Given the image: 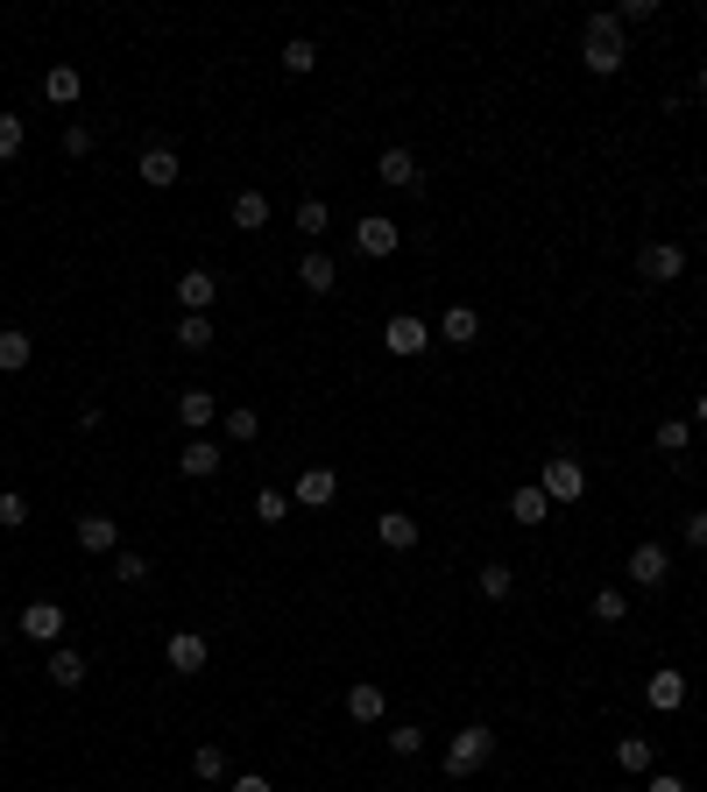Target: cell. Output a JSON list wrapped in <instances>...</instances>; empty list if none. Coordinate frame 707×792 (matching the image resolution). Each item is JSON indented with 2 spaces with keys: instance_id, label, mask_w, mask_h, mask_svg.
I'll return each instance as SVG.
<instances>
[{
  "instance_id": "6da1fadb",
  "label": "cell",
  "mask_w": 707,
  "mask_h": 792,
  "mask_svg": "<svg viewBox=\"0 0 707 792\" xmlns=\"http://www.w3.org/2000/svg\"><path fill=\"white\" fill-rule=\"evenodd\" d=\"M629 43H623V22L615 14H588V28H580V64L594 71V79H609V71H623Z\"/></svg>"
},
{
  "instance_id": "e0dca14e",
  "label": "cell",
  "mask_w": 707,
  "mask_h": 792,
  "mask_svg": "<svg viewBox=\"0 0 707 792\" xmlns=\"http://www.w3.org/2000/svg\"><path fill=\"white\" fill-rule=\"evenodd\" d=\"M509 517H517V524H545V517H552V496L538 482H523L517 496H509Z\"/></svg>"
},
{
  "instance_id": "7dc6e473",
  "label": "cell",
  "mask_w": 707,
  "mask_h": 792,
  "mask_svg": "<svg viewBox=\"0 0 707 792\" xmlns=\"http://www.w3.org/2000/svg\"><path fill=\"white\" fill-rule=\"evenodd\" d=\"M700 93H707V64H700Z\"/></svg>"
},
{
  "instance_id": "30bf717a",
  "label": "cell",
  "mask_w": 707,
  "mask_h": 792,
  "mask_svg": "<svg viewBox=\"0 0 707 792\" xmlns=\"http://www.w3.org/2000/svg\"><path fill=\"white\" fill-rule=\"evenodd\" d=\"M644 700H651L658 714L686 708V672H680V665H658V672H651V686H644Z\"/></svg>"
},
{
  "instance_id": "1f68e13d",
  "label": "cell",
  "mask_w": 707,
  "mask_h": 792,
  "mask_svg": "<svg viewBox=\"0 0 707 792\" xmlns=\"http://www.w3.org/2000/svg\"><path fill=\"white\" fill-rule=\"evenodd\" d=\"M191 771H199V779H227V750H220V743H199V750H191Z\"/></svg>"
},
{
  "instance_id": "cb8c5ba5",
  "label": "cell",
  "mask_w": 707,
  "mask_h": 792,
  "mask_svg": "<svg viewBox=\"0 0 707 792\" xmlns=\"http://www.w3.org/2000/svg\"><path fill=\"white\" fill-rule=\"evenodd\" d=\"M333 276H340L333 256H305V262H297V283H305L311 297H326V291H333Z\"/></svg>"
},
{
  "instance_id": "4316f807",
  "label": "cell",
  "mask_w": 707,
  "mask_h": 792,
  "mask_svg": "<svg viewBox=\"0 0 707 792\" xmlns=\"http://www.w3.org/2000/svg\"><path fill=\"white\" fill-rule=\"evenodd\" d=\"M28 354H36V340H28V333H14V326H8V333H0V376L28 368Z\"/></svg>"
},
{
  "instance_id": "44dd1931",
  "label": "cell",
  "mask_w": 707,
  "mask_h": 792,
  "mask_svg": "<svg viewBox=\"0 0 707 792\" xmlns=\"http://www.w3.org/2000/svg\"><path fill=\"white\" fill-rule=\"evenodd\" d=\"M177 347L205 354V347H213V319H205V311H185V319H177Z\"/></svg>"
},
{
  "instance_id": "4fadbf2b",
  "label": "cell",
  "mask_w": 707,
  "mask_h": 792,
  "mask_svg": "<svg viewBox=\"0 0 707 792\" xmlns=\"http://www.w3.org/2000/svg\"><path fill=\"white\" fill-rule=\"evenodd\" d=\"M213 297H220V276H213V269H185V276H177V305H185V311H205Z\"/></svg>"
},
{
  "instance_id": "8fae6325",
  "label": "cell",
  "mask_w": 707,
  "mask_h": 792,
  "mask_svg": "<svg viewBox=\"0 0 707 792\" xmlns=\"http://www.w3.org/2000/svg\"><path fill=\"white\" fill-rule=\"evenodd\" d=\"M22 637L57 645V637H64V608H57V602H28V608H22Z\"/></svg>"
},
{
  "instance_id": "ab89813d",
  "label": "cell",
  "mask_w": 707,
  "mask_h": 792,
  "mask_svg": "<svg viewBox=\"0 0 707 792\" xmlns=\"http://www.w3.org/2000/svg\"><path fill=\"white\" fill-rule=\"evenodd\" d=\"M297 234H326V199H305V205H297Z\"/></svg>"
},
{
  "instance_id": "484cf974",
  "label": "cell",
  "mask_w": 707,
  "mask_h": 792,
  "mask_svg": "<svg viewBox=\"0 0 707 792\" xmlns=\"http://www.w3.org/2000/svg\"><path fill=\"white\" fill-rule=\"evenodd\" d=\"M50 686H64V694H71V686H85V659H79V651H64V645L50 651Z\"/></svg>"
},
{
  "instance_id": "9a60e30c",
  "label": "cell",
  "mask_w": 707,
  "mask_h": 792,
  "mask_svg": "<svg viewBox=\"0 0 707 792\" xmlns=\"http://www.w3.org/2000/svg\"><path fill=\"white\" fill-rule=\"evenodd\" d=\"M333 488H340L333 468H305V474H297V503H305V510H326V503H333Z\"/></svg>"
},
{
  "instance_id": "74e56055",
  "label": "cell",
  "mask_w": 707,
  "mask_h": 792,
  "mask_svg": "<svg viewBox=\"0 0 707 792\" xmlns=\"http://www.w3.org/2000/svg\"><path fill=\"white\" fill-rule=\"evenodd\" d=\"M0 524H8V531H22V524H28V503L14 496V488H0Z\"/></svg>"
},
{
  "instance_id": "d4e9b609",
  "label": "cell",
  "mask_w": 707,
  "mask_h": 792,
  "mask_svg": "<svg viewBox=\"0 0 707 792\" xmlns=\"http://www.w3.org/2000/svg\"><path fill=\"white\" fill-rule=\"evenodd\" d=\"M439 333L453 340V347H474V340H481V319H474L468 305H453V311H446V319H439Z\"/></svg>"
},
{
  "instance_id": "b9f144b4",
  "label": "cell",
  "mask_w": 707,
  "mask_h": 792,
  "mask_svg": "<svg viewBox=\"0 0 707 792\" xmlns=\"http://www.w3.org/2000/svg\"><path fill=\"white\" fill-rule=\"evenodd\" d=\"M64 156H93V128L71 121V128H64Z\"/></svg>"
},
{
  "instance_id": "2e32d148",
  "label": "cell",
  "mask_w": 707,
  "mask_h": 792,
  "mask_svg": "<svg viewBox=\"0 0 707 792\" xmlns=\"http://www.w3.org/2000/svg\"><path fill=\"white\" fill-rule=\"evenodd\" d=\"M177 468H185L191 482H213V474H220V446L213 439H191L185 453H177Z\"/></svg>"
},
{
  "instance_id": "d6a6232c",
  "label": "cell",
  "mask_w": 707,
  "mask_h": 792,
  "mask_svg": "<svg viewBox=\"0 0 707 792\" xmlns=\"http://www.w3.org/2000/svg\"><path fill=\"white\" fill-rule=\"evenodd\" d=\"M509 588H517V574H509L503 559H488V566H481V594H488V602H503Z\"/></svg>"
},
{
  "instance_id": "ba28073f",
  "label": "cell",
  "mask_w": 707,
  "mask_h": 792,
  "mask_svg": "<svg viewBox=\"0 0 707 792\" xmlns=\"http://www.w3.org/2000/svg\"><path fill=\"white\" fill-rule=\"evenodd\" d=\"M375 177H382L389 191H417V185H425V170H417L411 149H382V156H375Z\"/></svg>"
},
{
  "instance_id": "836d02e7",
  "label": "cell",
  "mask_w": 707,
  "mask_h": 792,
  "mask_svg": "<svg viewBox=\"0 0 707 792\" xmlns=\"http://www.w3.org/2000/svg\"><path fill=\"white\" fill-rule=\"evenodd\" d=\"M686 439H694L686 417H665V425H658V453H686Z\"/></svg>"
},
{
  "instance_id": "ac0fdd59",
  "label": "cell",
  "mask_w": 707,
  "mask_h": 792,
  "mask_svg": "<svg viewBox=\"0 0 707 792\" xmlns=\"http://www.w3.org/2000/svg\"><path fill=\"white\" fill-rule=\"evenodd\" d=\"M382 708H389V700H382V686H375V679H354L347 686V714H354V722H382Z\"/></svg>"
},
{
  "instance_id": "7bdbcfd3",
  "label": "cell",
  "mask_w": 707,
  "mask_h": 792,
  "mask_svg": "<svg viewBox=\"0 0 707 792\" xmlns=\"http://www.w3.org/2000/svg\"><path fill=\"white\" fill-rule=\"evenodd\" d=\"M686 545H694V552H707V510H694V517H686Z\"/></svg>"
},
{
  "instance_id": "7402d4cb",
  "label": "cell",
  "mask_w": 707,
  "mask_h": 792,
  "mask_svg": "<svg viewBox=\"0 0 707 792\" xmlns=\"http://www.w3.org/2000/svg\"><path fill=\"white\" fill-rule=\"evenodd\" d=\"M79 545H85V552H114V545H120L114 517H99V510H93V517H79Z\"/></svg>"
},
{
  "instance_id": "603a6c76",
  "label": "cell",
  "mask_w": 707,
  "mask_h": 792,
  "mask_svg": "<svg viewBox=\"0 0 707 792\" xmlns=\"http://www.w3.org/2000/svg\"><path fill=\"white\" fill-rule=\"evenodd\" d=\"M234 227L240 234H262L269 227V199H262V191H240V199H234Z\"/></svg>"
},
{
  "instance_id": "8d00e7d4",
  "label": "cell",
  "mask_w": 707,
  "mask_h": 792,
  "mask_svg": "<svg viewBox=\"0 0 707 792\" xmlns=\"http://www.w3.org/2000/svg\"><path fill=\"white\" fill-rule=\"evenodd\" d=\"M623 616H629V602H623L615 588H601V594H594V623H623Z\"/></svg>"
},
{
  "instance_id": "d590c367",
  "label": "cell",
  "mask_w": 707,
  "mask_h": 792,
  "mask_svg": "<svg viewBox=\"0 0 707 792\" xmlns=\"http://www.w3.org/2000/svg\"><path fill=\"white\" fill-rule=\"evenodd\" d=\"M389 750H397V757H417V750H425V729H417V722L389 729Z\"/></svg>"
},
{
  "instance_id": "f1b7e54d",
  "label": "cell",
  "mask_w": 707,
  "mask_h": 792,
  "mask_svg": "<svg viewBox=\"0 0 707 792\" xmlns=\"http://www.w3.org/2000/svg\"><path fill=\"white\" fill-rule=\"evenodd\" d=\"M227 439L234 446H255V439H262V417H255L248 403H234V411H227Z\"/></svg>"
},
{
  "instance_id": "7a4b0ae2",
  "label": "cell",
  "mask_w": 707,
  "mask_h": 792,
  "mask_svg": "<svg viewBox=\"0 0 707 792\" xmlns=\"http://www.w3.org/2000/svg\"><path fill=\"white\" fill-rule=\"evenodd\" d=\"M495 757V729H481V722H468L453 743H446V779H468V771H481Z\"/></svg>"
},
{
  "instance_id": "ffe728a7",
  "label": "cell",
  "mask_w": 707,
  "mask_h": 792,
  "mask_svg": "<svg viewBox=\"0 0 707 792\" xmlns=\"http://www.w3.org/2000/svg\"><path fill=\"white\" fill-rule=\"evenodd\" d=\"M43 93L57 99V107H79V93H85V79H79V64H50V79H43Z\"/></svg>"
},
{
  "instance_id": "d6986e66",
  "label": "cell",
  "mask_w": 707,
  "mask_h": 792,
  "mask_svg": "<svg viewBox=\"0 0 707 792\" xmlns=\"http://www.w3.org/2000/svg\"><path fill=\"white\" fill-rule=\"evenodd\" d=\"M177 417H185V432H205L220 417V403H213V390H185L177 397Z\"/></svg>"
},
{
  "instance_id": "277c9868",
  "label": "cell",
  "mask_w": 707,
  "mask_h": 792,
  "mask_svg": "<svg viewBox=\"0 0 707 792\" xmlns=\"http://www.w3.org/2000/svg\"><path fill=\"white\" fill-rule=\"evenodd\" d=\"M382 347L397 354V362H411V354H425V347H432V326H425V319H411V311H397V319L382 326Z\"/></svg>"
},
{
  "instance_id": "60d3db41",
  "label": "cell",
  "mask_w": 707,
  "mask_h": 792,
  "mask_svg": "<svg viewBox=\"0 0 707 792\" xmlns=\"http://www.w3.org/2000/svg\"><path fill=\"white\" fill-rule=\"evenodd\" d=\"M651 14H658V0H623V8H615V22H651Z\"/></svg>"
},
{
  "instance_id": "52a82bcc",
  "label": "cell",
  "mask_w": 707,
  "mask_h": 792,
  "mask_svg": "<svg viewBox=\"0 0 707 792\" xmlns=\"http://www.w3.org/2000/svg\"><path fill=\"white\" fill-rule=\"evenodd\" d=\"M134 170H142V185L170 191L177 177H185V163H177V149H170V142H149V149H142V163H134Z\"/></svg>"
},
{
  "instance_id": "7c38bea8",
  "label": "cell",
  "mask_w": 707,
  "mask_h": 792,
  "mask_svg": "<svg viewBox=\"0 0 707 792\" xmlns=\"http://www.w3.org/2000/svg\"><path fill=\"white\" fill-rule=\"evenodd\" d=\"M665 574H672L665 545H637L629 552V580H637V588H665Z\"/></svg>"
},
{
  "instance_id": "f546056e",
  "label": "cell",
  "mask_w": 707,
  "mask_h": 792,
  "mask_svg": "<svg viewBox=\"0 0 707 792\" xmlns=\"http://www.w3.org/2000/svg\"><path fill=\"white\" fill-rule=\"evenodd\" d=\"M311 64H319V43H305V36H291V43H283V71H291V79H305Z\"/></svg>"
},
{
  "instance_id": "5b68a950",
  "label": "cell",
  "mask_w": 707,
  "mask_h": 792,
  "mask_svg": "<svg viewBox=\"0 0 707 792\" xmlns=\"http://www.w3.org/2000/svg\"><path fill=\"white\" fill-rule=\"evenodd\" d=\"M354 248L382 262V256H397V248H403V227H397V220H382V213H368V220L354 227Z\"/></svg>"
},
{
  "instance_id": "4dcf8cb0",
  "label": "cell",
  "mask_w": 707,
  "mask_h": 792,
  "mask_svg": "<svg viewBox=\"0 0 707 792\" xmlns=\"http://www.w3.org/2000/svg\"><path fill=\"white\" fill-rule=\"evenodd\" d=\"M255 517H262V524H283V517H291V496H283V488H255Z\"/></svg>"
},
{
  "instance_id": "bcb514c9",
  "label": "cell",
  "mask_w": 707,
  "mask_h": 792,
  "mask_svg": "<svg viewBox=\"0 0 707 792\" xmlns=\"http://www.w3.org/2000/svg\"><path fill=\"white\" fill-rule=\"evenodd\" d=\"M694 425H707V390H700V403H694Z\"/></svg>"
},
{
  "instance_id": "f6af8a7d",
  "label": "cell",
  "mask_w": 707,
  "mask_h": 792,
  "mask_svg": "<svg viewBox=\"0 0 707 792\" xmlns=\"http://www.w3.org/2000/svg\"><path fill=\"white\" fill-rule=\"evenodd\" d=\"M644 792H686V779H672V771H651V785Z\"/></svg>"
},
{
  "instance_id": "ee69618b",
  "label": "cell",
  "mask_w": 707,
  "mask_h": 792,
  "mask_svg": "<svg viewBox=\"0 0 707 792\" xmlns=\"http://www.w3.org/2000/svg\"><path fill=\"white\" fill-rule=\"evenodd\" d=\"M227 792H276V785H269V779H262V771H240V779H234Z\"/></svg>"
},
{
  "instance_id": "e575fe53",
  "label": "cell",
  "mask_w": 707,
  "mask_h": 792,
  "mask_svg": "<svg viewBox=\"0 0 707 792\" xmlns=\"http://www.w3.org/2000/svg\"><path fill=\"white\" fill-rule=\"evenodd\" d=\"M22 142H28L22 114H0V163H8V156H22Z\"/></svg>"
},
{
  "instance_id": "f35d334b",
  "label": "cell",
  "mask_w": 707,
  "mask_h": 792,
  "mask_svg": "<svg viewBox=\"0 0 707 792\" xmlns=\"http://www.w3.org/2000/svg\"><path fill=\"white\" fill-rule=\"evenodd\" d=\"M114 574L128 580V588H142V580H149V559H142V552H120V559H114Z\"/></svg>"
},
{
  "instance_id": "3957f363",
  "label": "cell",
  "mask_w": 707,
  "mask_h": 792,
  "mask_svg": "<svg viewBox=\"0 0 707 792\" xmlns=\"http://www.w3.org/2000/svg\"><path fill=\"white\" fill-rule=\"evenodd\" d=\"M538 488H545L552 503H580V496H588V468H580L574 453H552L545 474H538Z\"/></svg>"
},
{
  "instance_id": "8992f818",
  "label": "cell",
  "mask_w": 707,
  "mask_h": 792,
  "mask_svg": "<svg viewBox=\"0 0 707 792\" xmlns=\"http://www.w3.org/2000/svg\"><path fill=\"white\" fill-rule=\"evenodd\" d=\"M637 276H644V283H680V276H686V256H680L672 241H651V248L637 256Z\"/></svg>"
},
{
  "instance_id": "9c48e42d",
  "label": "cell",
  "mask_w": 707,
  "mask_h": 792,
  "mask_svg": "<svg viewBox=\"0 0 707 792\" xmlns=\"http://www.w3.org/2000/svg\"><path fill=\"white\" fill-rule=\"evenodd\" d=\"M163 659H170V672H185V679H191V672H205V659H213V645H205L199 630H177L170 645H163Z\"/></svg>"
},
{
  "instance_id": "5bb4252c",
  "label": "cell",
  "mask_w": 707,
  "mask_h": 792,
  "mask_svg": "<svg viewBox=\"0 0 707 792\" xmlns=\"http://www.w3.org/2000/svg\"><path fill=\"white\" fill-rule=\"evenodd\" d=\"M375 537H382L389 552H411L417 545V517L411 510H382V517H375Z\"/></svg>"
},
{
  "instance_id": "83f0119b",
  "label": "cell",
  "mask_w": 707,
  "mask_h": 792,
  "mask_svg": "<svg viewBox=\"0 0 707 792\" xmlns=\"http://www.w3.org/2000/svg\"><path fill=\"white\" fill-rule=\"evenodd\" d=\"M651 736H623V743H615V765H623V771H651Z\"/></svg>"
}]
</instances>
